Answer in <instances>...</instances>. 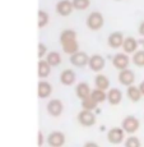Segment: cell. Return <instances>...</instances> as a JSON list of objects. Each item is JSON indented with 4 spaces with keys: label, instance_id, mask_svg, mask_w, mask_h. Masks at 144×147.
I'll return each mask as SVG.
<instances>
[{
    "label": "cell",
    "instance_id": "cell-28",
    "mask_svg": "<svg viewBox=\"0 0 144 147\" xmlns=\"http://www.w3.org/2000/svg\"><path fill=\"white\" fill-rule=\"evenodd\" d=\"M124 147H142L140 140L135 136H129L125 141H124Z\"/></svg>",
    "mask_w": 144,
    "mask_h": 147
},
{
    "label": "cell",
    "instance_id": "cell-29",
    "mask_svg": "<svg viewBox=\"0 0 144 147\" xmlns=\"http://www.w3.org/2000/svg\"><path fill=\"white\" fill-rule=\"evenodd\" d=\"M73 7L77 10H86L91 5V0H72Z\"/></svg>",
    "mask_w": 144,
    "mask_h": 147
},
{
    "label": "cell",
    "instance_id": "cell-15",
    "mask_svg": "<svg viewBox=\"0 0 144 147\" xmlns=\"http://www.w3.org/2000/svg\"><path fill=\"white\" fill-rule=\"evenodd\" d=\"M123 100V92L119 88H110L107 92V101L110 102V105L116 106L121 102Z\"/></svg>",
    "mask_w": 144,
    "mask_h": 147
},
{
    "label": "cell",
    "instance_id": "cell-26",
    "mask_svg": "<svg viewBox=\"0 0 144 147\" xmlns=\"http://www.w3.org/2000/svg\"><path fill=\"white\" fill-rule=\"evenodd\" d=\"M133 63L137 67H144V50H138L133 54Z\"/></svg>",
    "mask_w": 144,
    "mask_h": 147
},
{
    "label": "cell",
    "instance_id": "cell-12",
    "mask_svg": "<svg viewBox=\"0 0 144 147\" xmlns=\"http://www.w3.org/2000/svg\"><path fill=\"white\" fill-rule=\"evenodd\" d=\"M105 58L98 54H94V55L89 56V61H88V67L89 69L93 70V72H101V70L105 68Z\"/></svg>",
    "mask_w": 144,
    "mask_h": 147
},
{
    "label": "cell",
    "instance_id": "cell-18",
    "mask_svg": "<svg viewBox=\"0 0 144 147\" xmlns=\"http://www.w3.org/2000/svg\"><path fill=\"white\" fill-rule=\"evenodd\" d=\"M37 73L40 78H46L51 73V65L46 61V59H40L37 64Z\"/></svg>",
    "mask_w": 144,
    "mask_h": 147
},
{
    "label": "cell",
    "instance_id": "cell-30",
    "mask_svg": "<svg viewBox=\"0 0 144 147\" xmlns=\"http://www.w3.org/2000/svg\"><path fill=\"white\" fill-rule=\"evenodd\" d=\"M47 55V47L45 44H42V42H40L38 44V51H37V56L40 59L44 58V56Z\"/></svg>",
    "mask_w": 144,
    "mask_h": 147
},
{
    "label": "cell",
    "instance_id": "cell-2",
    "mask_svg": "<svg viewBox=\"0 0 144 147\" xmlns=\"http://www.w3.org/2000/svg\"><path fill=\"white\" fill-rule=\"evenodd\" d=\"M103 23H105V18L100 12H92L86 19L87 27L91 31H98L100 28H102Z\"/></svg>",
    "mask_w": 144,
    "mask_h": 147
},
{
    "label": "cell",
    "instance_id": "cell-13",
    "mask_svg": "<svg viewBox=\"0 0 144 147\" xmlns=\"http://www.w3.org/2000/svg\"><path fill=\"white\" fill-rule=\"evenodd\" d=\"M91 92H92V90L87 82H80L75 87V95H77L78 98H80V101L91 97Z\"/></svg>",
    "mask_w": 144,
    "mask_h": 147
},
{
    "label": "cell",
    "instance_id": "cell-20",
    "mask_svg": "<svg viewBox=\"0 0 144 147\" xmlns=\"http://www.w3.org/2000/svg\"><path fill=\"white\" fill-rule=\"evenodd\" d=\"M126 96H128V98L133 102H138V101L142 98V92H140L139 87L138 86H129L128 90H126Z\"/></svg>",
    "mask_w": 144,
    "mask_h": 147
},
{
    "label": "cell",
    "instance_id": "cell-8",
    "mask_svg": "<svg viewBox=\"0 0 144 147\" xmlns=\"http://www.w3.org/2000/svg\"><path fill=\"white\" fill-rule=\"evenodd\" d=\"M124 40H125V36L121 31H115V32L110 33V36L107 37V44L111 49H119V47L123 46Z\"/></svg>",
    "mask_w": 144,
    "mask_h": 147
},
{
    "label": "cell",
    "instance_id": "cell-9",
    "mask_svg": "<svg viewBox=\"0 0 144 147\" xmlns=\"http://www.w3.org/2000/svg\"><path fill=\"white\" fill-rule=\"evenodd\" d=\"M74 10L73 3L70 0H59L56 3V13L61 17H68Z\"/></svg>",
    "mask_w": 144,
    "mask_h": 147
},
{
    "label": "cell",
    "instance_id": "cell-5",
    "mask_svg": "<svg viewBox=\"0 0 144 147\" xmlns=\"http://www.w3.org/2000/svg\"><path fill=\"white\" fill-rule=\"evenodd\" d=\"M46 109H47L49 115H51L54 118H58L63 114L64 104L61 102V100H59V98H51V100L47 102Z\"/></svg>",
    "mask_w": 144,
    "mask_h": 147
},
{
    "label": "cell",
    "instance_id": "cell-21",
    "mask_svg": "<svg viewBox=\"0 0 144 147\" xmlns=\"http://www.w3.org/2000/svg\"><path fill=\"white\" fill-rule=\"evenodd\" d=\"M77 40V32L74 30H70V28H66V30H63L60 33V44H65V42Z\"/></svg>",
    "mask_w": 144,
    "mask_h": 147
},
{
    "label": "cell",
    "instance_id": "cell-4",
    "mask_svg": "<svg viewBox=\"0 0 144 147\" xmlns=\"http://www.w3.org/2000/svg\"><path fill=\"white\" fill-rule=\"evenodd\" d=\"M78 123L83 127H92L96 124V115L93 111H88V110H80L77 115Z\"/></svg>",
    "mask_w": 144,
    "mask_h": 147
},
{
    "label": "cell",
    "instance_id": "cell-14",
    "mask_svg": "<svg viewBox=\"0 0 144 147\" xmlns=\"http://www.w3.org/2000/svg\"><path fill=\"white\" fill-rule=\"evenodd\" d=\"M52 94V86L47 81H40L37 84V95L40 98H47Z\"/></svg>",
    "mask_w": 144,
    "mask_h": 147
},
{
    "label": "cell",
    "instance_id": "cell-17",
    "mask_svg": "<svg viewBox=\"0 0 144 147\" xmlns=\"http://www.w3.org/2000/svg\"><path fill=\"white\" fill-rule=\"evenodd\" d=\"M123 50L125 54H134L135 51H138V41L131 36L125 37L123 44Z\"/></svg>",
    "mask_w": 144,
    "mask_h": 147
},
{
    "label": "cell",
    "instance_id": "cell-33",
    "mask_svg": "<svg viewBox=\"0 0 144 147\" xmlns=\"http://www.w3.org/2000/svg\"><path fill=\"white\" fill-rule=\"evenodd\" d=\"M138 31H139V35H140V36H144V21H143V22H140Z\"/></svg>",
    "mask_w": 144,
    "mask_h": 147
},
{
    "label": "cell",
    "instance_id": "cell-24",
    "mask_svg": "<svg viewBox=\"0 0 144 147\" xmlns=\"http://www.w3.org/2000/svg\"><path fill=\"white\" fill-rule=\"evenodd\" d=\"M91 97L97 104H101V102H103V101L107 100V92L102 91V90L94 88V90H92V92H91Z\"/></svg>",
    "mask_w": 144,
    "mask_h": 147
},
{
    "label": "cell",
    "instance_id": "cell-23",
    "mask_svg": "<svg viewBox=\"0 0 144 147\" xmlns=\"http://www.w3.org/2000/svg\"><path fill=\"white\" fill-rule=\"evenodd\" d=\"M63 46V50L65 54H69V55H73V54L79 51V44L77 40H73L69 42H65V44L61 45Z\"/></svg>",
    "mask_w": 144,
    "mask_h": 147
},
{
    "label": "cell",
    "instance_id": "cell-3",
    "mask_svg": "<svg viewBox=\"0 0 144 147\" xmlns=\"http://www.w3.org/2000/svg\"><path fill=\"white\" fill-rule=\"evenodd\" d=\"M107 140L112 145H120L125 141V132L121 127H114L107 132Z\"/></svg>",
    "mask_w": 144,
    "mask_h": 147
},
{
    "label": "cell",
    "instance_id": "cell-1",
    "mask_svg": "<svg viewBox=\"0 0 144 147\" xmlns=\"http://www.w3.org/2000/svg\"><path fill=\"white\" fill-rule=\"evenodd\" d=\"M140 127V121L138 118H135L134 115H128V117H125L121 121V128L124 129V132L128 134L133 136L135 133V132L139 129Z\"/></svg>",
    "mask_w": 144,
    "mask_h": 147
},
{
    "label": "cell",
    "instance_id": "cell-19",
    "mask_svg": "<svg viewBox=\"0 0 144 147\" xmlns=\"http://www.w3.org/2000/svg\"><path fill=\"white\" fill-rule=\"evenodd\" d=\"M94 86H96V88H98V90L107 91V90L110 88V80L106 77L105 74L98 73L94 78Z\"/></svg>",
    "mask_w": 144,
    "mask_h": 147
},
{
    "label": "cell",
    "instance_id": "cell-22",
    "mask_svg": "<svg viewBox=\"0 0 144 147\" xmlns=\"http://www.w3.org/2000/svg\"><path fill=\"white\" fill-rule=\"evenodd\" d=\"M61 60H63L61 55H60V53H58V51H50V53H47V55H46V61L51 67L60 65Z\"/></svg>",
    "mask_w": 144,
    "mask_h": 147
},
{
    "label": "cell",
    "instance_id": "cell-6",
    "mask_svg": "<svg viewBox=\"0 0 144 147\" xmlns=\"http://www.w3.org/2000/svg\"><path fill=\"white\" fill-rule=\"evenodd\" d=\"M47 143H49L50 147H63L65 145V134L63 132H59V131H54L51 132L46 138Z\"/></svg>",
    "mask_w": 144,
    "mask_h": 147
},
{
    "label": "cell",
    "instance_id": "cell-34",
    "mask_svg": "<svg viewBox=\"0 0 144 147\" xmlns=\"http://www.w3.org/2000/svg\"><path fill=\"white\" fill-rule=\"evenodd\" d=\"M138 87H139V90H140V92H142V95L144 96V81L140 82V84H139Z\"/></svg>",
    "mask_w": 144,
    "mask_h": 147
},
{
    "label": "cell",
    "instance_id": "cell-10",
    "mask_svg": "<svg viewBox=\"0 0 144 147\" xmlns=\"http://www.w3.org/2000/svg\"><path fill=\"white\" fill-rule=\"evenodd\" d=\"M70 63L73 64L74 67L82 68V67H86L88 65V61H89V56L87 55V53L84 51H78L73 55H70Z\"/></svg>",
    "mask_w": 144,
    "mask_h": 147
},
{
    "label": "cell",
    "instance_id": "cell-25",
    "mask_svg": "<svg viewBox=\"0 0 144 147\" xmlns=\"http://www.w3.org/2000/svg\"><path fill=\"white\" fill-rule=\"evenodd\" d=\"M37 16H38L37 27H38V28H44V27H46V26H47V23H49V21H50L49 13L45 12V10H41V9H40V10H38V13H37Z\"/></svg>",
    "mask_w": 144,
    "mask_h": 147
},
{
    "label": "cell",
    "instance_id": "cell-27",
    "mask_svg": "<svg viewBox=\"0 0 144 147\" xmlns=\"http://www.w3.org/2000/svg\"><path fill=\"white\" fill-rule=\"evenodd\" d=\"M97 105L98 104L96 102L92 97H88V98H86V100L82 101V107H83V110H88V111L96 110L97 109Z\"/></svg>",
    "mask_w": 144,
    "mask_h": 147
},
{
    "label": "cell",
    "instance_id": "cell-16",
    "mask_svg": "<svg viewBox=\"0 0 144 147\" xmlns=\"http://www.w3.org/2000/svg\"><path fill=\"white\" fill-rule=\"evenodd\" d=\"M75 80H77V76H75L74 70L72 69H64L60 73V82L64 86H72L75 82Z\"/></svg>",
    "mask_w": 144,
    "mask_h": 147
},
{
    "label": "cell",
    "instance_id": "cell-32",
    "mask_svg": "<svg viewBox=\"0 0 144 147\" xmlns=\"http://www.w3.org/2000/svg\"><path fill=\"white\" fill-rule=\"evenodd\" d=\"M83 147H100V145L97 142H93V141H88V142L84 143Z\"/></svg>",
    "mask_w": 144,
    "mask_h": 147
},
{
    "label": "cell",
    "instance_id": "cell-35",
    "mask_svg": "<svg viewBox=\"0 0 144 147\" xmlns=\"http://www.w3.org/2000/svg\"><path fill=\"white\" fill-rule=\"evenodd\" d=\"M142 45H143V50H144V38L142 40Z\"/></svg>",
    "mask_w": 144,
    "mask_h": 147
},
{
    "label": "cell",
    "instance_id": "cell-11",
    "mask_svg": "<svg viewBox=\"0 0 144 147\" xmlns=\"http://www.w3.org/2000/svg\"><path fill=\"white\" fill-rule=\"evenodd\" d=\"M117 78H119V82H120L123 86L129 87V86H133V84H134L135 74H134V72H133L131 69H129L128 68V69L120 70V72H119Z\"/></svg>",
    "mask_w": 144,
    "mask_h": 147
},
{
    "label": "cell",
    "instance_id": "cell-31",
    "mask_svg": "<svg viewBox=\"0 0 144 147\" xmlns=\"http://www.w3.org/2000/svg\"><path fill=\"white\" fill-rule=\"evenodd\" d=\"M44 142H45L44 133H42L41 131H38V141H37V145H38V147H41L42 145H44Z\"/></svg>",
    "mask_w": 144,
    "mask_h": 147
},
{
    "label": "cell",
    "instance_id": "cell-7",
    "mask_svg": "<svg viewBox=\"0 0 144 147\" xmlns=\"http://www.w3.org/2000/svg\"><path fill=\"white\" fill-rule=\"evenodd\" d=\"M112 64L114 67L119 70H124V69H128L129 64H130V59H129L128 54L125 53H117L114 55L112 58Z\"/></svg>",
    "mask_w": 144,
    "mask_h": 147
}]
</instances>
